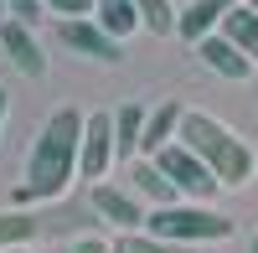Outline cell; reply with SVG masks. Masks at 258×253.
<instances>
[{"label": "cell", "instance_id": "cell-1", "mask_svg": "<svg viewBox=\"0 0 258 253\" xmlns=\"http://www.w3.org/2000/svg\"><path fill=\"white\" fill-rule=\"evenodd\" d=\"M83 130H88V119L78 109H57L47 124H41V135L26 155V176L16 186V207L26 202H57L68 192V181L78 176V155H83Z\"/></svg>", "mask_w": 258, "mask_h": 253}, {"label": "cell", "instance_id": "cell-2", "mask_svg": "<svg viewBox=\"0 0 258 253\" xmlns=\"http://www.w3.org/2000/svg\"><path fill=\"white\" fill-rule=\"evenodd\" d=\"M181 145H186V150H197L202 165H207L222 186H248V176H253V150L227 130L217 114L186 109V119H181Z\"/></svg>", "mask_w": 258, "mask_h": 253}, {"label": "cell", "instance_id": "cell-3", "mask_svg": "<svg viewBox=\"0 0 258 253\" xmlns=\"http://www.w3.org/2000/svg\"><path fill=\"white\" fill-rule=\"evenodd\" d=\"M145 233H155L165 243H181V248L186 243H222V238H232V217L176 202V207H155L150 222H145Z\"/></svg>", "mask_w": 258, "mask_h": 253}, {"label": "cell", "instance_id": "cell-4", "mask_svg": "<svg viewBox=\"0 0 258 253\" xmlns=\"http://www.w3.org/2000/svg\"><path fill=\"white\" fill-rule=\"evenodd\" d=\"M150 160H155L160 171L176 181V192H181V197H191V202L217 197V186H222V181L202 165V155H197V150H186L181 140H176V145H165V150H160V155H150Z\"/></svg>", "mask_w": 258, "mask_h": 253}, {"label": "cell", "instance_id": "cell-5", "mask_svg": "<svg viewBox=\"0 0 258 253\" xmlns=\"http://www.w3.org/2000/svg\"><path fill=\"white\" fill-rule=\"evenodd\" d=\"M57 41L73 47L78 57H93V62H124L119 36H109L93 16H78V21H57Z\"/></svg>", "mask_w": 258, "mask_h": 253}, {"label": "cell", "instance_id": "cell-6", "mask_svg": "<svg viewBox=\"0 0 258 253\" xmlns=\"http://www.w3.org/2000/svg\"><path fill=\"white\" fill-rule=\"evenodd\" d=\"M88 207H93V212L109 222V227H119V233H145V222H150V212L140 207V197H135V192H124V186H109V181H98V186H93Z\"/></svg>", "mask_w": 258, "mask_h": 253}, {"label": "cell", "instance_id": "cell-7", "mask_svg": "<svg viewBox=\"0 0 258 253\" xmlns=\"http://www.w3.org/2000/svg\"><path fill=\"white\" fill-rule=\"evenodd\" d=\"M119 160L114 150V114H93L88 130H83V155H78V176H88L98 186V176L109 171V165Z\"/></svg>", "mask_w": 258, "mask_h": 253}, {"label": "cell", "instance_id": "cell-8", "mask_svg": "<svg viewBox=\"0 0 258 253\" xmlns=\"http://www.w3.org/2000/svg\"><path fill=\"white\" fill-rule=\"evenodd\" d=\"M0 52L11 57V68L16 73H26V78H41L47 73V57H41V47H36V36H31V26L26 21H0Z\"/></svg>", "mask_w": 258, "mask_h": 253}, {"label": "cell", "instance_id": "cell-9", "mask_svg": "<svg viewBox=\"0 0 258 253\" xmlns=\"http://www.w3.org/2000/svg\"><path fill=\"white\" fill-rule=\"evenodd\" d=\"M197 57H202V68H207V73H217V78H227V83H243V78L253 73V62H248L238 47H232L222 31H212L207 41H197Z\"/></svg>", "mask_w": 258, "mask_h": 253}, {"label": "cell", "instance_id": "cell-10", "mask_svg": "<svg viewBox=\"0 0 258 253\" xmlns=\"http://www.w3.org/2000/svg\"><path fill=\"white\" fill-rule=\"evenodd\" d=\"M232 6H238V0H191V6L181 11V21H176V36L197 47V41H207V36L227 21V11H232Z\"/></svg>", "mask_w": 258, "mask_h": 253}, {"label": "cell", "instance_id": "cell-11", "mask_svg": "<svg viewBox=\"0 0 258 253\" xmlns=\"http://www.w3.org/2000/svg\"><path fill=\"white\" fill-rule=\"evenodd\" d=\"M129 192H135V197H145V202H155V207H176V202H181L176 181H170V176H165L150 155L129 160Z\"/></svg>", "mask_w": 258, "mask_h": 253}, {"label": "cell", "instance_id": "cell-12", "mask_svg": "<svg viewBox=\"0 0 258 253\" xmlns=\"http://www.w3.org/2000/svg\"><path fill=\"white\" fill-rule=\"evenodd\" d=\"M181 119H186V109L176 98H165L160 109H150V119H145V140H140V155H160L165 145H176L181 140Z\"/></svg>", "mask_w": 258, "mask_h": 253}, {"label": "cell", "instance_id": "cell-13", "mask_svg": "<svg viewBox=\"0 0 258 253\" xmlns=\"http://www.w3.org/2000/svg\"><path fill=\"white\" fill-rule=\"evenodd\" d=\"M222 36H227L232 47H238V52L253 62V68H258V11L248 6V0L227 11V21H222Z\"/></svg>", "mask_w": 258, "mask_h": 253}, {"label": "cell", "instance_id": "cell-14", "mask_svg": "<svg viewBox=\"0 0 258 253\" xmlns=\"http://www.w3.org/2000/svg\"><path fill=\"white\" fill-rule=\"evenodd\" d=\"M145 109L140 103H124V109H114V150H119V160H135V150H140V140H145Z\"/></svg>", "mask_w": 258, "mask_h": 253}, {"label": "cell", "instance_id": "cell-15", "mask_svg": "<svg viewBox=\"0 0 258 253\" xmlns=\"http://www.w3.org/2000/svg\"><path fill=\"white\" fill-rule=\"evenodd\" d=\"M93 21H98L109 36L124 41V36H135V26H140V6H135V0H98V6H93Z\"/></svg>", "mask_w": 258, "mask_h": 253}, {"label": "cell", "instance_id": "cell-16", "mask_svg": "<svg viewBox=\"0 0 258 253\" xmlns=\"http://www.w3.org/2000/svg\"><path fill=\"white\" fill-rule=\"evenodd\" d=\"M36 233H41V217H31L26 207H11V212H0V253H6V248H26Z\"/></svg>", "mask_w": 258, "mask_h": 253}, {"label": "cell", "instance_id": "cell-17", "mask_svg": "<svg viewBox=\"0 0 258 253\" xmlns=\"http://www.w3.org/2000/svg\"><path fill=\"white\" fill-rule=\"evenodd\" d=\"M135 6H140V26L155 31V36H170L176 21H181V11L170 6V0H135Z\"/></svg>", "mask_w": 258, "mask_h": 253}, {"label": "cell", "instance_id": "cell-18", "mask_svg": "<svg viewBox=\"0 0 258 253\" xmlns=\"http://www.w3.org/2000/svg\"><path fill=\"white\" fill-rule=\"evenodd\" d=\"M114 253H186L181 243H165L155 233H119L114 238Z\"/></svg>", "mask_w": 258, "mask_h": 253}, {"label": "cell", "instance_id": "cell-19", "mask_svg": "<svg viewBox=\"0 0 258 253\" xmlns=\"http://www.w3.org/2000/svg\"><path fill=\"white\" fill-rule=\"evenodd\" d=\"M52 16H62V21H78V16H93V6L98 0H41Z\"/></svg>", "mask_w": 258, "mask_h": 253}, {"label": "cell", "instance_id": "cell-20", "mask_svg": "<svg viewBox=\"0 0 258 253\" xmlns=\"http://www.w3.org/2000/svg\"><path fill=\"white\" fill-rule=\"evenodd\" d=\"M6 11H11V21H26V26L47 16V6H41V0H6Z\"/></svg>", "mask_w": 258, "mask_h": 253}, {"label": "cell", "instance_id": "cell-21", "mask_svg": "<svg viewBox=\"0 0 258 253\" xmlns=\"http://www.w3.org/2000/svg\"><path fill=\"white\" fill-rule=\"evenodd\" d=\"M73 253H114V243H98V238H78Z\"/></svg>", "mask_w": 258, "mask_h": 253}, {"label": "cell", "instance_id": "cell-22", "mask_svg": "<svg viewBox=\"0 0 258 253\" xmlns=\"http://www.w3.org/2000/svg\"><path fill=\"white\" fill-rule=\"evenodd\" d=\"M6 114H11V93L0 88V124H6Z\"/></svg>", "mask_w": 258, "mask_h": 253}, {"label": "cell", "instance_id": "cell-23", "mask_svg": "<svg viewBox=\"0 0 258 253\" xmlns=\"http://www.w3.org/2000/svg\"><path fill=\"white\" fill-rule=\"evenodd\" d=\"M248 253H258V233H253V243H248Z\"/></svg>", "mask_w": 258, "mask_h": 253}, {"label": "cell", "instance_id": "cell-24", "mask_svg": "<svg viewBox=\"0 0 258 253\" xmlns=\"http://www.w3.org/2000/svg\"><path fill=\"white\" fill-rule=\"evenodd\" d=\"M6 16H11V11H6V0H0V21H6Z\"/></svg>", "mask_w": 258, "mask_h": 253}, {"label": "cell", "instance_id": "cell-25", "mask_svg": "<svg viewBox=\"0 0 258 253\" xmlns=\"http://www.w3.org/2000/svg\"><path fill=\"white\" fill-rule=\"evenodd\" d=\"M6 253H26V248H6Z\"/></svg>", "mask_w": 258, "mask_h": 253}, {"label": "cell", "instance_id": "cell-26", "mask_svg": "<svg viewBox=\"0 0 258 253\" xmlns=\"http://www.w3.org/2000/svg\"><path fill=\"white\" fill-rule=\"evenodd\" d=\"M248 6H253V11H258V0H248Z\"/></svg>", "mask_w": 258, "mask_h": 253}]
</instances>
